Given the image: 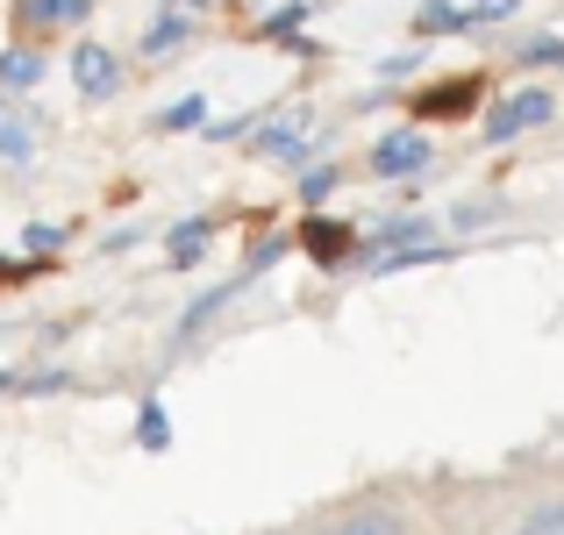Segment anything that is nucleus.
<instances>
[{
    "label": "nucleus",
    "instance_id": "f257e3e1",
    "mask_svg": "<svg viewBox=\"0 0 564 535\" xmlns=\"http://www.w3.org/2000/svg\"><path fill=\"white\" fill-rule=\"evenodd\" d=\"M72 86H79V100H115L122 94V57L108 43H72Z\"/></svg>",
    "mask_w": 564,
    "mask_h": 535
},
{
    "label": "nucleus",
    "instance_id": "f03ea898",
    "mask_svg": "<svg viewBox=\"0 0 564 535\" xmlns=\"http://www.w3.org/2000/svg\"><path fill=\"white\" fill-rule=\"evenodd\" d=\"M551 114H557V100L543 94V86H522L514 100H500V108L486 114V137H494V143H508V137H522V129L551 122Z\"/></svg>",
    "mask_w": 564,
    "mask_h": 535
},
{
    "label": "nucleus",
    "instance_id": "7ed1b4c3",
    "mask_svg": "<svg viewBox=\"0 0 564 535\" xmlns=\"http://www.w3.org/2000/svg\"><path fill=\"white\" fill-rule=\"evenodd\" d=\"M429 137L422 129H393V137H379V151H372V172L379 178H414V172H429Z\"/></svg>",
    "mask_w": 564,
    "mask_h": 535
},
{
    "label": "nucleus",
    "instance_id": "20e7f679",
    "mask_svg": "<svg viewBox=\"0 0 564 535\" xmlns=\"http://www.w3.org/2000/svg\"><path fill=\"white\" fill-rule=\"evenodd\" d=\"M479 94H486V79H443V86H429V94H414V114H422V122H465V114L479 108Z\"/></svg>",
    "mask_w": 564,
    "mask_h": 535
},
{
    "label": "nucleus",
    "instance_id": "39448f33",
    "mask_svg": "<svg viewBox=\"0 0 564 535\" xmlns=\"http://www.w3.org/2000/svg\"><path fill=\"white\" fill-rule=\"evenodd\" d=\"M250 279H258V272H236V279H229V286H215V293H200V301H193V307H186V321H180V336H200V329H207V321H215V315H221V307H229V301H236V293H243V286H250Z\"/></svg>",
    "mask_w": 564,
    "mask_h": 535
},
{
    "label": "nucleus",
    "instance_id": "423d86ee",
    "mask_svg": "<svg viewBox=\"0 0 564 535\" xmlns=\"http://www.w3.org/2000/svg\"><path fill=\"white\" fill-rule=\"evenodd\" d=\"M250 151L272 157V165H301V157H307V143H301V114H293V122H272L258 143H250Z\"/></svg>",
    "mask_w": 564,
    "mask_h": 535
},
{
    "label": "nucleus",
    "instance_id": "0eeeda50",
    "mask_svg": "<svg viewBox=\"0 0 564 535\" xmlns=\"http://www.w3.org/2000/svg\"><path fill=\"white\" fill-rule=\"evenodd\" d=\"M65 371H0V400H43V393H65Z\"/></svg>",
    "mask_w": 564,
    "mask_h": 535
},
{
    "label": "nucleus",
    "instance_id": "6e6552de",
    "mask_svg": "<svg viewBox=\"0 0 564 535\" xmlns=\"http://www.w3.org/2000/svg\"><path fill=\"white\" fill-rule=\"evenodd\" d=\"M315 535H408V528H400V514H386V507H358V514H344V522H329Z\"/></svg>",
    "mask_w": 564,
    "mask_h": 535
},
{
    "label": "nucleus",
    "instance_id": "1a4fd4ad",
    "mask_svg": "<svg viewBox=\"0 0 564 535\" xmlns=\"http://www.w3.org/2000/svg\"><path fill=\"white\" fill-rule=\"evenodd\" d=\"M29 151H36V143H29V122L14 114V100H0V157H8V165H29Z\"/></svg>",
    "mask_w": 564,
    "mask_h": 535
},
{
    "label": "nucleus",
    "instance_id": "9d476101",
    "mask_svg": "<svg viewBox=\"0 0 564 535\" xmlns=\"http://www.w3.org/2000/svg\"><path fill=\"white\" fill-rule=\"evenodd\" d=\"M36 79H43V57L36 51H0V86L22 94V86H36Z\"/></svg>",
    "mask_w": 564,
    "mask_h": 535
},
{
    "label": "nucleus",
    "instance_id": "9b49d317",
    "mask_svg": "<svg viewBox=\"0 0 564 535\" xmlns=\"http://www.w3.org/2000/svg\"><path fill=\"white\" fill-rule=\"evenodd\" d=\"M180 43H186V14H158V22H151V36H143V51H151V57H172V51H180Z\"/></svg>",
    "mask_w": 564,
    "mask_h": 535
},
{
    "label": "nucleus",
    "instance_id": "f8f14e48",
    "mask_svg": "<svg viewBox=\"0 0 564 535\" xmlns=\"http://www.w3.org/2000/svg\"><path fill=\"white\" fill-rule=\"evenodd\" d=\"M408 243H429V215H400V221L379 229V258L386 250H408Z\"/></svg>",
    "mask_w": 564,
    "mask_h": 535
},
{
    "label": "nucleus",
    "instance_id": "ddd939ff",
    "mask_svg": "<svg viewBox=\"0 0 564 535\" xmlns=\"http://www.w3.org/2000/svg\"><path fill=\"white\" fill-rule=\"evenodd\" d=\"M94 0H22V22H86Z\"/></svg>",
    "mask_w": 564,
    "mask_h": 535
},
{
    "label": "nucleus",
    "instance_id": "4468645a",
    "mask_svg": "<svg viewBox=\"0 0 564 535\" xmlns=\"http://www.w3.org/2000/svg\"><path fill=\"white\" fill-rule=\"evenodd\" d=\"M471 14L465 8H451V0H429L422 14H414V29H422V36H451V29H465Z\"/></svg>",
    "mask_w": 564,
    "mask_h": 535
},
{
    "label": "nucleus",
    "instance_id": "2eb2a0df",
    "mask_svg": "<svg viewBox=\"0 0 564 535\" xmlns=\"http://www.w3.org/2000/svg\"><path fill=\"white\" fill-rule=\"evenodd\" d=\"M307 250H315L322 264H336L350 250V229H336V221H307Z\"/></svg>",
    "mask_w": 564,
    "mask_h": 535
},
{
    "label": "nucleus",
    "instance_id": "dca6fc26",
    "mask_svg": "<svg viewBox=\"0 0 564 535\" xmlns=\"http://www.w3.org/2000/svg\"><path fill=\"white\" fill-rule=\"evenodd\" d=\"M514 535H564V500H536V507L514 522Z\"/></svg>",
    "mask_w": 564,
    "mask_h": 535
},
{
    "label": "nucleus",
    "instance_id": "f3484780",
    "mask_svg": "<svg viewBox=\"0 0 564 535\" xmlns=\"http://www.w3.org/2000/svg\"><path fill=\"white\" fill-rule=\"evenodd\" d=\"M137 443H143V450H172V422H165V407H143V414H137Z\"/></svg>",
    "mask_w": 564,
    "mask_h": 535
},
{
    "label": "nucleus",
    "instance_id": "a211bd4d",
    "mask_svg": "<svg viewBox=\"0 0 564 535\" xmlns=\"http://www.w3.org/2000/svg\"><path fill=\"white\" fill-rule=\"evenodd\" d=\"M200 122H207V100H200V94H186L180 108H165V114H158V129H200Z\"/></svg>",
    "mask_w": 564,
    "mask_h": 535
},
{
    "label": "nucleus",
    "instance_id": "6ab92c4d",
    "mask_svg": "<svg viewBox=\"0 0 564 535\" xmlns=\"http://www.w3.org/2000/svg\"><path fill=\"white\" fill-rule=\"evenodd\" d=\"M200 243H207V229H200V221H186V229L172 236V264H180V272H186V264L200 258Z\"/></svg>",
    "mask_w": 564,
    "mask_h": 535
},
{
    "label": "nucleus",
    "instance_id": "aec40b11",
    "mask_svg": "<svg viewBox=\"0 0 564 535\" xmlns=\"http://www.w3.org/2000/svg\"><path fill=\"white\" fill-rule=\"evenodd\" d=\"M522 65H564V43H557V36H536V43H522Z\"/></svg>",
    "mask_w": 564,
    "mask_h": 535
},
{
    "label": "nucleus",
    "instance_id": "412c9836",
    "mask_svg": "<svg viewBox=\"0 0 564 535\" xmlns=\"http://www.w3.org/2000/svg\"><path fill=\"white\" fill-rule=\"evenodd\" d=\"M500 14H514V0H479V8H471V22H500Z\"/></svg>",
    "mask_w": 564,
    "mask_h": 535
}]
</instances>
